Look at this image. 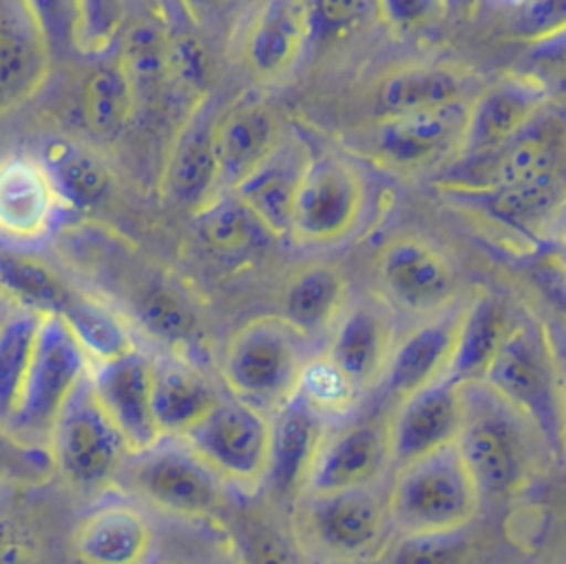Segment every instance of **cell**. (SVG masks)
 Here are the masks:
<instances>
[{"label":"cell","mask_w":566,"mask_h":564,"mask_svg":"<svg viewBox=\"0 0 566 564\" xmlns=\"http://www.w3.org/2000/svg\"><path fill=\"white\" fill-rule=\"evenodd\" d=\"M245 564H305L301 551L276 529L252 522L245 535V549L239 555Z\"/></svg>","instance_id":"obj_47"},{"label":"cell","mask_w":566,"mask_h":564,"mask_svg":"<svg viewBox=\"0 0 566 564\" xmlns=\"http://www.w3.org/2000/svg\"><path fill=\"white\" fill-rule=\"evenodd\" d=\"M389 460L387 418L369 416L325 431L307 471L303 493H327L378 484Z\"/></svg>","instance_id":"obj_11"},{"label":"cell","mask_w":566,"mask_h":564,"mask_svg":"<svg viewBox=\"0 0 566 564\" xmlns=\"http://www.w3.org/2000/svg\"><path fill=\"white\" fill-rule=\"evenodd\" d=\"M369 0H312L307 4V33L332 38L349 29L367 9Z\"/></svg>","instance_id":"obj_48"},{"label":"cell","mask_w":566,"mask_h":564,"mask_svg":"<svg viewBox=\"0 0 566 564\" xmlns=\"http://www.w3.org/2000/svg\"><path fill=\"white\" fill-rule=\"evenodd\" d=\"M219 398V389L195 365L153 361V416L161 438H184Z\"/></svg>","instance_id":"obj_24"},{"label":"cell","mask_w":566,"mask_h":564,"mask_svg":"<svg viewBox=\"0 0 566 564\" xmlns=\"http://www.w3.org/2000/svg\"><path fill=\"white\" fill-rule=\"evenodd\" d=\"M53 473V462L42 445L15 438L0 425V482L42 484Z\"/></svg>","instance_id":"obj_43"},{"label":"cell","mask_w":566,"mask_h":564,"mask_svg":"<svg viewBox=\"0 0 566 564\" xmlns=\"http://www.w3.org/2000/svg\"><path fill=\"white\" fill-rule=\"evenodd\" d=\"M378 270L387 292L409 310H433L453 292L449 261L436 248L413 237L387 243L380 252Z\"/></svg>","instance_id":"obj_23"},{"label":"cell","mask_w":566,"mask_h":564,"mask_svg":"<svg viewBox=\"0 0 566 564\" xmlns=\"http://www.w3.org/2000/svg\"><path fill=\"white\" fill-rule=\"evenodd\" d=\"M51 58L24 0H0V113L42 88Z\"/></svg>","instance_id":"obj_20"},{"label":"cell","mask_w":566,"mask_h":564,"mask_svg":"<svg viewBox=\"0 0 566 564\" xmlns=\"http://www.w3.org/2000/svg\"><path fill=\"white\" fill-rule=\"evenodd\" d=\"M365 199V177L352 161L338 155L310 159L294 195L290 234L314 246L336 243L360 221Z\"/></svg>","instance_id":"obj_10"},{"label":"cell","mask_w":566,"mask_h":564,"mask_svg":"<svg viewBox=\"0 0 566 564\" xmlns=\"http://www.w3.org/2000/svg\"><path fill=\"white\" fill-rule=\"evenodd\" d=\"M301 540L321 557L356 562L382 549L389 522L378 484L298 495Z\"/></svg>","instance_id":"obj_7"},{"label":"cell","mask_w":566,"mask_h":564,"mask_svg":"<svg viewBox=\"0 0 566 564\" xmlns=\"http://www.w3.org/2000/svg\"><path fill=\"white\" fill-rule=\"evenodd\" d=\"M546 440L551 451H564L562 387L546 334L533 323H513L491 361L484 380Z\"/></svg>","instance_id":"obj_4"},{"label":"cell","mask_w":566,"mask_h":564,"mask_svg":"<svg viewBox=\"0 0 566 564\" xmlns=\"http://www.w3.org/2000/svg\"><path fill=\"white\" fill-rule=\"evenodd\" d=\"M473 0H444V7H451V9H464L469 7Z\"/></svg>","instance_id":"obj_53"},{"label":"cell","mask_w":566,"mask_h":564,"mask_svg":"<svg viewBox=\"0 0 566 564\" xmlns=\"http://www.w3.org/2000/svg\"><path fill=\"white\" fill-rule=\"evenodd\" d=\"M214 104L210 95L199 97L179 128L164 168V192L184 208L199 210L219 192L217 161L212 150Z\"/></svg>","instance_id":"obj_19"},{"label":"cell","mask_w":566,"mask_h":564,"mask_svg":"<svg viewBox=\"0 0 566 564\" xmlns=\"http://www.w3.org/2000/svg\"><path fill=\"white\" fill-rule=\"evenodd\" d=\"M312 409H316L327 422L332 418H340L345 411H349L358 394L349 387V383L327 363V358H310L301 385L296 391Z\"/></svg>","instance_id":"obj_42"},{"label":"cell","mask_w":566,"mask_h":564,"mask_svg":"<svg viewBox=\"0 0 566 564\" xmlns=\"http://www.w3.org/2000/svg\"><path fill=\"white\" fill-rule=\"evenodd\" d=\"M57 316L69 327L91 365L113 361L135 349L126 321L95 296L77 290Z\"/></svg>","instance_id":"obj_32"},{"label":"cell","mask_w":566,"mask_h":564,"mask_svg":"<svg viewBox=\"0 0 566 564\" xmlns=\"http://www.w3.org/2000/svg\"><path fill=\"white\" fill-rule=\"evenodd\" d=\"M53 471L77 489H99L117 478L130 453L124 436L95 398L88 374L71 391L44 442Z\"/></svg>","instance_id":"obj_5"},{"label":"cell","mask_w":566,"mask_h":564,"mask_svg":"<svg viewBox=\"0 0 566 564\" xmlns=\"http://www.w3.org/2000/svg\"><path fill=\"white\" fill-rule=\"evenodd\" d=\"M376 100L382 117L436 108L462 100V82L440 66H409L389 73L378 86Z\"/></svg>","instance_id":"obj_34"},{"label":"cell","mask_w":566,"mask_h":564,"mask_svg":"<svg viewBox=\"0 0 566 564\" xmlns=\"http://www.w3.org/2000/svg\"><path fill=\"white\" fill-rule=\"evenodd\" d=\"M40 27L51 55L77 49L80 4L77 0H24Z\"/></svg>","instance_id":"obj_46"},{"label":"cell","mask_w":566,"mask_h":564,"mask_svg":"<svg viewBox=\"0 0 566 564\" xmlns=\"http://www.w3.org/2000/svg\"><path fill=\"white\" fill-rule=\"evenodd\" d=\"M511 327L513 321L500 296H475L467 307H462L444 378L455 385L482 383Z\"/></svg>","instance_id":"obj_27"},{"label":"cell","mask_w":566,"mask_h":564,"mask_svg":"<svg viewBox=\"0 0 566 564\" xmlns=\"http://www.w3.org/2000/svg\"><path fill=\"white\" fill-rule=\"evenodd\" d=\"M40 321V314L13 310L0 323V425L7 429L20 403Z\"/></svg>","instance_id":"obj_38"},{"label":"cell","mask_w":566,"mask_h":564,"mask_svg":"<svg viewBox=\"0 0 566 564\" xmlns=\"http://www.w3.org/2000/svg\"><path fill=\"white\" fill-rule=\"evenodd\" d=\"M473 553L469 526L429 533H398L385 549V564H467Z\"/></svg>","instance_id":"obj_40"},{"label":"cell","mask_w":566,"mask_h":564,"mask_svg":"<svg viewBox=\"0 0 566 564\" xmlns=\"http://www.w3.org/2000/svg\"><path fill=\"white\" fill-rule=\"evenodd\" d=\"M270 416L256 407L221 396L219 403L179 440H184L223 482L241 489L263 484L270 460Z\"/></svg>","instance_id":"obj_9"},{"label":"cell","mask_w":566,"mask_h":564,"mask_svg":"<svg viewBox=\"0 0 566 564\" xmlns=\"http://www.w3.org/2000/svg\"><path fill=\"white\" fill-rule=\"evenodd\" d=\"M307 361L303 334L281 316H259L230 336L221 376L234 398L272 416L296 396Z\"/></svg>","instance_id":"obj_2"},{"label":"cell","mask_w":566,"mask_h":564,"mask_svg":"<svg viewBox=\"0 0 566 564\" xmlns=\"http://www.w3.org/2000/svg\"><path fill=\"white\" fill-rule=\"evenodd\" d=\"M153 524L128 502H106L75 526L71 551L80 564H146Z\"/></svg>","instance_id":"obj_22"},{"label":"cell","mask_w":566,"mask_h":564,"mask_svg":"<svg viewBox=\"0 0 566 564\" xmlns=\"http://www.w3.org/2000/svg\"><path fill=\"white\" fill-rule=\"evenodd\" d=\"M88 369L91 361L62 318L42 316L9 431L24 442L44 447L55 416Z\"/></svg>","instance_id":"obj_8"},{"label":"cell","mask_w":566,"mask_h":564,"mask_svg":"<svg viewBox=\"0 0 566 564\" xmlns=\"http://www.w3.org/2000/svg\"><path fill=\"white\" fill-rule=\"evenodd\" d=\"M184 7V13L190 18V22L199 24L206 18L212 15V11L217 9L219 0H179Z\"/></svg>","instance_id":"obj_51"},{"label":"cell","mask_w":566,"mask_h":564,"mask_svg":"<svg viewBox=\"0 0 566 564\" xmlns=\"http://www.w3.org/2000/svg\"><path fill=\"white\" fill-rule=\"evenodd\" d=\"M88 383L130 453L161 440L153 416V358L148 354L135 347L113 361L95 363L88 369Z\"/></svg>","instance_id":"obj_13"},{"label":"cell","mask_w":566,"mask_h":564,"mask_svg":"<svg viewBox=\"0 0 566 564\" xmlns=\"http://www.w3.org/2000/svg\"><path fill=\"white\" fill-rule=\"evenodd\" d=\"M77 290L49 261L0 246V294L13 310L57 316Z\"/></svg>","instance_id":"obj_29"},{"label":"cell","mask_w":566,"mask_h":564,"mask_svg":"<svg viewBox=\"0 0 566 564\" xmlns=\"http://www.w3.org/2000/svg\"><path fill=\"white\" fill-rule=\"evenodd\" d=\"M0 564H42L38 549L7 520H0Z\"/></svg>","instance_id":"obj_50"},{"label":"cell","mask_w":566,"mask_h":564,"mask_svg":"<svg viewBox=\"0 0 566 564\" xmlns=\"http://www.w3.org/2000/svg\"><path fill=\"white\" fill-rule=\"evenodd\" d=\"M307 38L303 0H265L245 38V62L259 77L281 75Z\"/></svg>","instance_id":"obj_28"},{"label":"cell","mask_w":566,"mask_h":564,"mask_svg":"<svg viewBox=\"0 0 566 564\" xmlns=\"http://www.w3.org/2000/svg\"><path fill=\"white\" fill-rule=\"evenodd\" d=\"M137 325L157 343L168 347L184 345L195 332V312L172 290L153 285L139 294L133 307Z\"/></svg>","instance_id":"obj_39"},{"label":"cell","mask_w":566,"mask_h":564,"mask_svg":"<svg viewBox=\"0 0 566 564\" xmlns=\"http://www.w3.org/2000/svg\"><path fill=\"white\" fill-rule=\"evenodd\" d=\"M482 199L493 217L513 226H524L544 219L555 206H559L562 179L559 175H551L500 190H482Z\"/></svg>","instance_id":"obj_41"},{"label":"cell","mask_w":566,"mask_h":564,"mask_svg":"<svg viewBox=\"0 0 566 564\" xmlns=\"http://www.w3.org/2000/svg\"><path fill=\"white\" fill-rule=\"evenodd\" d=\"M270 460L263 484L276 500H287L303 493L327 420L296 394L270 416Z\"/></svg>","instance_id":"obj_18"},{"label":"cell","mask_w":566,"mask_h":564,"mask_svg":"<svg viewBox=\"0 0 566 564\" xmlns=\"http://www.w3.org/2000/svg\"><path fill=\"white\" fill-rule=\"evenodd\" d=\"M64 203L40 157H0V246L31 250L53 232Z\"/></svg>","instance_id":"obj_12"},{"label":"cell","mask_w":566,"mask_h":564,"mask_svg":"<svg viewBox=\"0 0 566 564\" xmlns=\"http://www.w3.org/2000/svg\"><path fill=\"white\" fill-rule=\"evenodd\" d=\"M135 102L153 100L168 80V33L159 20H137L124 31L122 58Z\"/></svg>","instance_id":"obj_37"},{"label":"cell","mask_w":566,"mask_h":564,"mask_svg":"<svg viewBox=\"0 0 566 564\" xmlns=\"http://www.w3.org/2000/svg\"><path fill=\"white\" fill-rule=\"evenodd\" d=\"M462 310L431 316L394 345L387 367L378 380L387 400L400 403L420 387L444 376Z\"/></svg>","instance_id":"obj_21"},{"label":"cell","mask_w":566,"mask_h":564,"mask_svg":"<svg viewBox=\"0 0 566 564\" xmlns=\"http://www.w3.org/2000/svg\"><path fill=\"white\" fill-rule=\"evenodd\" d=\"M460 389L462 422L453 445L480 495L497 498L517 491L533 467L528 429H535L484 383L460 385Z\"/></svg>","instance_id":"obj_1"},{"label":"cell","mask_w":566,"mask_h":564,"mask_svg":"<svg viewBox=\"0 0 566 564\" xmlns=\"http://www.w3.org/2000/svg\"><path fill=\"white\" fill-rule=\"evenodd\" d=\"M276 144L274 117L261 104H241L219 117L212 130L219 190L234 188Z\"/></svg>","instance_id":"obj_25"},{"label":"cell","mask_w":566,"mask_h":564,"mask_svg":"<svg viewBox=\"0 0 566 564\" xmlns=\"http://www.w3.org/2000/svg\"><path fill=\"white\" fill-rule=\"evenodd\" d=\"M40 159L64 206L93 208L111 188V175L102 159L80 144L53 139Z\"/></svg>","instance_id":"obj_31"},{"label":"cell","mask_w":566,"mask_h":564,"mask_svg":"<svg viewBox=\"0 0 566 564\" xmlns=\"http://www.w3.org/2000/svg\"><path fill=\"white\" fill-rule=\"evenodd\" d=\"M542 84L526 77H506L469 104L460 150L482 157L533 126L546 104Z\"/></svg>","instance_id":"obj_16"},{"label":"cell","mask_w":566,"mask_h":564,"mask_svg":"<svg viewBox=\"0 0 566 564\" xmlns=\"http://www.w3.org/2000/svg\"><path fill=\"white\" fill-rule=\"evenodd\" d=\"M482 157H489V164L480 190H500L559 175L562 166V148L557 139L528 128Z\"/></svg>","instance_id":"obj_33"},{"label":"cell","mask_w":566,"mask_h":564,"mask_svg":"<svg viewBox=\"0 0 566 564\" xmlns=\"http://www.w3.org/2000/svg\"><path fill=\"white\" fill-rule=\"evenodd\" d=\"M382 18L398 29H413L431 20L444 0H376Z\"/></svg>","instance_id":"obj_49"},{"label":"cell","mask_w":566,"mask_h":564,"mask_svg":"<svg viewBox=\"0 0 566 564\" xmlns=\"http://www.w3.org/2000/svg\"><path fill=\"white\" fill-rule=\"evenodd\" d=\"M469 104L458 100L436 108L380 117L378 153L398 166H420L462 146Z\"/></svg>","instance_id":"obj_17"},{"label":"cell","mask_w":566,"mask_h":564,"mask_svg":"<svg viewBox=\"0 0 566 564\" xmlns=\"http://www.w3.org/2000/svg\"><path fill=\"white\" fill-rule=\"evenodd\" d=\"M80 31L77 49L84 53H104L122 31L126 0H77Z\"/></svg>","instance_id":"obj_44"},{"label":"cell","mask_w":566,"mask_h":564,"mask_svg":"<svg viewBox=\"0 0 566 564\" xmlns=\"http://www.w3.org/2000/svg\"><path fill=\"white\" fill-rule=\"evenodd\" d=\"M117 476L144 502L181 518H210L226 500V482L179 438L128 453Z\"/></svg>","instance_id":"obj_6"},{"label":"cell","mask_w":566,"mask_h":564,"mask_svg":"<svg viewBox=\"0 0 566 564\" xmlns=\"http://www.w3.org/2000/svg\"><path fill=\"white\" fill-rule=\"evenodd\" d=\"M135 106L130 82L119 62H106L95 66L80 95V108L84 126L104 142L115 139L128 124Z\"/></svg>","instance_id":"obj_35"},{"label":"cell","mask_w":566,"mask_h":564,"mask_svg":"<svg viewBox=\"0 0 566 564\" xmlns=\"http://www.w3.org/2000/svg\"><path fill=\"white\" fill-rule=\"evenodd\" d=\"M345 305V281L329 265L301 270L285 288L281 318L305 338L332 330Z\"/></svg>","instance_id":"obj_30"},{"label":"cell","mask_w":566,"mask_h":564,"mask_svg":"<svg viewBox=\"0 0 566 564\" xmlns=\"http://www.w3.org/2000/svg\"><path fill=\"white\" fill-rule=\"evenodd\" d=\"M11 312H13V307H11V305L4 301V296L0 294V323H2Z\"/></svg>","instance_id":"obj_52"},{"label":"cell","mask_w":566,"mask_h":564,"mask_svg":"<svg viewBox=\"0 0 566 564\" xmlns=\"http://www.w3.org/2000/svg\"><path fill=\"white\" fill-rule=\"evenodd\" d=\"M482 495L455 445L394 469L387 511L398 533H429L469 526Z\"/></svg>","instance_id":"obj_3"},{"label":"cell","mask_w":566,"mask_h":564,"mask_svg":"<svg viewBox=\"0 0 566 564\" xmlns=\"http://www.w3.org/2000/svg\"><path fill=\"white\" fill-rule=\"evenodd\" d=\"M460 422L462 389L444 376L396 403L387 418L391 469L453 445Z\"/></svg>","instance_id":"obj_14"},{"label":"cell","mask_w":566,"mask_h":564,"mask_svg":"<svg viewBox=\"0 0 566 564\" xmlns=\"http://www.w3.org/2000/svg\"><path fill=\"white\" fill-rule=\"evenodd\" d=\"M197 230L212 250L223 254L248 252L272 237L232 190L214 192L197 210Z\"/></svg>","instance_id":"obj_36"},{"label":"cell","mask_w":566,"mask_h":564,"mask_svg":"<svg viewBox=\"0 0 566 564\" xmlns=\"http://www.w3.org/2000/svg\"><path fill=\"white\" fill-rule=\"evenodd\" d=\"M168 77H175L186 91L203 97L210 80V58L203 42L188 33H168Z\"/></svg>","instance_id":"obj_45"},{"label":"cell","mask_w":566,"mask_h":564,"mask_svg":"<svg viewBox=\"0 0 566 564\" xmlns=\"http://www.w3.org/2000/svg\"><path fill=\"white\" fill-rule=\"evenodd\" d=\"M394 345L391 314L376 303H358L338 314L325 358L360 396L378 385Z\"/></svg>","instance_id":"obj_15"},{"label":"cell","mask_w":566,"mask_h":564,"mask_svg":"<svg viewBox=\"0 0 566 564\" xmlns=\"http://www.w3.org/2000/svg\"><path fill=\"white\" fill-rule=\"evenodd\" d=\"M307 161L296 148L276 144L234 188H230L272 234H290V215Z\"/></svg>","instance_id":"obj_26"}]
</instances>
